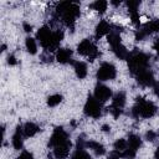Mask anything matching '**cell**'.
I'll list each match as a JSON object with an SVG mask.
<instances>
[{"instance_id":"obj_12","label":"cell","mask_w":159,"mask_h":159,"mask_svg":"<svg viewBox=\"0 0 159 159\" xmlns=\"http://www.w3.org/2000/svg\"><path fill=\"white\" fill-rule=\"evenodd\" d=\"M70 148H71V142L68 140V142H66L63 144H60V145L55 147L53 154H55V157L57 159H65V158H67V155L70 153Z\"/></svg>"},{"instance_id":"obj_36","label":"cell","mask_w":159,"mask_h":159,"mask_svg":"<svg viewBox=\"0 0 159 159\" xmlns=\"http://www.w3.org/2000/svg\"><path fill=\"white\" fill-rule=\"evenodd\" d=\"M154 92L157 96H159V82H155L154 83Z\"/></svg>"},{"instance_id":"obj_30","label":"cell","mask_w":159,"mask_h":159,"mask_svg":"<svg viewBox=\"0 0 159 159\" xmlns=\"http://www.w3.org/2000/svg\"><path fill=\"white\" fill-rule=\"evenodd\" d=\"M130 17H132V21H133L134 24H138V22H139V14H138V11L130 12Z\"/></svg>"},{"instance_id":"obj_37","label":"cell","mask_w":159,"mask_h":159,"mask_svg":"<svg viewBox=\"0 0 159 159\" xmlns=\"http://www.w3.org/2000/svg\"><path fill=\"white\" fill-rule=\"evenodd\" d=\"M154 159H159V147L155 149V153H154Z\"/></svg>"},{"instance_id":"obj_8","label":"cell","mask_w":159,"mask_h":159,"mask_svg":"<svg viewBox=\"0 0 159 159\" xmlns=\"http://www.w3.org/2000/svg\"><path fill=\"white\" fill-rule=\"evenodd\" d=\"M66 142H68V139H67V133L63 130V128L62 127L55 128V130H53V133L50 138V145L55 148V147H57L60 144H63Z\"/></svg>"},{"instance_id":"obj_26","label":"cell","mask_w":159,"mask_h":159,"mask_svg":"<svg viewBox=\"0 0 159 159\" xmlns=\"http://www.w3.org/2000/svg\"><path fill=\"white\" fill-rule=\"evenodd\" d=\"M127 147H128V142L125 139H118L114 143V149L117 152H124L127 149Z\"/></svg>"},{"instance_id":"obj_24","label":"cell","mask_w":159,"mask_h":159,"mask_svg":"<svg viewBox=\"0 0 159 159\" xmlns=\"http://www.w3.org/2000/svg\"><path fill=\"white\" fill-rule=\"evenodd\" d=\"M107 39H108V43L112 47H114V46H117V45L120 43V36L117 32H109Z\"/></svg>"},{"instance_id":"obj_2","label":"cell","mask_w":159,"mask_h":159,"mask_svg":"<svg viewBox=\"0 0 159 159\" xmlns=\"http://www.w3.org/2000/svg\"><path fill=\"white\" fill-rule=\"evenodd\" d=\"M56 11H57V14L62 15V20H63V24L66 26L73 27L75 20L80 15V6L76 2L65 1V2H60L57 5Z\"/></svg>"},{"instance_id":"obj_33","label":"cell","mask_w":159,"mask_h":159,"mask_svg":"<svg viewBox=\"0 0 159 159\" xmlns=\"http://www.w3.org/2000/svg\"><path fill=\"white\" fill-rule=\"evenodd\" d=\"M7 63H9V65H15V63H16V58H15L14 55H10V56L7 57Z\"/></svg>"},{"instance_id":"obj_16","label":"cell","mask_w":159,"mask_h":159,"mask_svg":"<svg viewBox=\"0 0 159 159\" xmlns=\"http://www.w3.org/2000/svg\"><path fill=\"white\" fill-rule=\"evenodd\" d=\"M75 72H76L78 78H84L87 76V66H86V63L82 62V61L75 62Z\"/></svg>"},{"instance_id":"obj_23","label":"cell","mask_w":159,"mask_h":159,"mask_svg":"<svg viewBox=\"0 0 159 159\" xmlns=\"http://www.w3.org/2000/svg\"><path fill=\"white\" fill-rule=\"evenodd\" d=\"M25 45H26V50H27L31 55H35V53L37 52V45H36L35 39H32V37H27Z\"/></svg>"},{"instance_id":"obj_31","label":"cell","mask_w":159,"mask_h":159,"mask_svg":"<svg viewBox=\"0 0 159 159\" xmlns=\"http://www.w3.org/2000/svg\"><path fill=\"white\" fill-rule=\"evenodd\" d=\"M145 137H147V139H148V140H150V142H153V140L155 139V137H157V134H155L154 132H152V130H149V132H147V134H145Z\"/></svg>"},{"instance_id":"obj_9","label":"cell","mask_w":159,"mask_h":159,"mask_svg":"<svg viewBox=\"0 0 159 159\" xmlns=\"http://www.w3.org/2000/svg\"><path fill=\"white\" fill-rule=\"evenodd\" d=\"M155 31H159V20H154V21H150L148 22L142 30H139L137 34H135V39L137 40H142L144 39L145 36H148L149 34H153Z\"/></svg>"},{"instance_id":"obj_10","label":"cell","mask_w":159,"mask_h":159,"mask_svg":"<svg viewBox=\"0 0 159 159\" xmlns=\"http://www.w3.org/2000/svg\"><path fill=\"white\" fill-rule=\"evenodd\" d=\"M112 96V91L109 87L104 86V84H97L96 88H94V98L98 101V102H106L111 98Z\"/></svg>"},{"instance_id":"obj_14","label":"cell","mask_w":159,"mask_h":159,"mask_svg":"<svg viewBox=\"0 0 159 159\" xmlns=\"http://www.w3.org/2000/svg\"><path fill=\"white\" fill-rule=\"evenodd\" d=\"M22 132H24L22 127L17 125V128H16L14 135H12V147L17 150L22 148Z\"/></svg>"},{"instance_id":"obj_28","label":"cell","mask_w":159,"mask_h":159,"mask_svg":"<svg viewBox=\"0 0 159 159\" xmlns=\"http://www.w3.org/2000/svg\"><path fill=\"white\" fill-rule=\"evenodd\" d=\"M127 5H128V9H129V11L130 12H134V11H137V9H138V6L140 5V1H133V0H129L128 2H127Z\"/></svg>"},{"instance_id":"obj_18","label":"cell","mask_w":159,"mask_h":159,"mask_svg":"<svg viewBox=\"0 0 159 159\" xmlns=\"http://www.w3.org/2000/svg\"><path fill=\"white\" fill-rule=\"evenodd\" d=\"M124 103H125V94H124V92H118V93L114 96V98H113L112 107H113V108H119V109H122L123 106H124Z\"/></svg>"},{"instance_id":"obj_32","label":"cell","mask_w":159,"mask_h":159,"mask_svg":"<svg viewBox=\"0 0 159 159\" xmlns=\"http://www.w3.org/2000/svg\"><path fill=\"white\" fill-rule=\"evenodd\" d=\"M119 157H120V152H113L111 155H109V158L108 159H119Z\"/></svg>"},{"instance_id":"obj_11","label":"cell","mask_w":159,"mask_h":159,"mask_svg":"<svg viewBox=\"0 0 159 159\" xmlns=\"http://www.w3.org/2000/svg\"><path fill=\"white\" fill-rule=\"evenodd\" d=\"M135 77H137V81H138V83L139 84H142V86H145V87H148V86H154V77H153V73L147 68V70H144V71H140L139 73H137L135 75Z\"/></svg>"},{"instance_id":"obj_3","label":"cell","mask_w":159,"mask_h":159,"mask_svg":"<svg viewBox=\"0 0 159 159\" xmlns=\"http://www.w3.org/2000/svg\"><path fill=\"white\" fill-rule=\"evenodd\" d=\"M148 62H149V56L143 53V52H134L129 53L128 57V66L132 73L137 75L140 71H144L148 68Z\"/></svg>"},{"instance_id":"obj_25","label":"cell","mask_w":159,"mask_h":159,"mask_svg":"<svg viewBox=\"0 0 159 159\" xmlns=\"http://www.w3.org/2000/svg\"><path fill=\"white\" fill-rule=\"evenodd\" d=\"M61 101H62V96L61 94H52V96H50L47 98V104L50 107H55V106L60 104Z\"/></svg>"},{"instance_id":"obj_27","label":"cell","mask_w":159,"mask_h":159,"mask_svg":"<svg viewBox=\"0 0 159 159\" xmlns=\"http://www.w3.org/2000/svg\"><path fill=\"white\" fill-rule=\"evenodd\" d=\"M72 159H91V157H89V154L86 153L83 149H77L76 153L73 154Z\"/></svg>"},{"instance_id":"obj_6","label":"cell","mask_w":159,"mask_h":159,"mask_svg":"<svg viewBox=\"0 0 159 159\" xmlns=\"http://www.w3.org/2000/svg\"><path fill=\"white\" fill-rule=\"evenodd\" d=\"M84 113L92 118H98L102 113V107H101V102H98L94 97L89 96L86 104H84Z\"/></svg>"},{"instance_id":"obj_22","label":"cell","mask_w":159,"mask_h":159,"mask_svg":"<svg viewBox=\"0 0 159 159\" xmlns=\"http://www.w3.org/2000/svg\"><path fill=\"white\" fill-rule=\"evenodd\" d=\"M107 5H108V2L107 1H104V0H97V1H94L92 5H91V7L93 9V10H96V11H98V12H104L106 10H107Z\"/></svg>"},{"instance_id":"obj_17","label":"cell","mask_w":159,"mask_h":159,"mask_svg":"<svg viewBox=\"0 0 159 159\" xmlns=\"http://www.w3.org/2000/svg\"><path fill=\"white\" fill-rule=\"evenodd\" d=\"M112 50H113V52L116 53V56H117L118 58H120V60H125V58L129 57V52L127 51V48H125L122 43H119V45L112 47Z\"/></svg>"},{"instance_id":"obj_15","label":"cell","mask_w":159,"mask_h":159,"mask_svg":"<svg viewBox=\"0 0 159 159\" xmlns=\"http://www.w3.org/2000/svg\"><path fill=\"white\" fill-rule=\"evenodd\" d=\"M111 32V26L108 25V22L107 21H104V20H102L98 25H97V27H96V37L98 39V37H102V36H104V35H107V34H109Z\"/></svg>"},{"instance_id":"obj_38","label":"cell","mask_w":159,"mask_h":159,"mask_svg":"<svg viewBox=\"0 0 159 159\" xmlns=\"http://www.w3.org/2000/svg\"><path fill=\"white\" fill-rule=\"evenodd\" d=\"M102 128H103V130H104V132H108V130H109V129H111V128H109V127H108V125H107V124H104V125H103V127H102Z\"/></svg>"},{"instance_id":"obj_1","label":"cell","mask_w":159,"mask_h":159,"mask_svg":"<svg viewBox=\"0 0 159 159\" xmlns=\"http://www.w3.org/2000/svg\"><path fill=\"white\" fill-rule=\"evenodd\" d=\"M36 37H37V40H40V43L43 48L51 51V50L56 48L60 45V42L63 39V32L61 30H57V31L52 32L47 26H42L37 31Z\"/></svg>"},{"instance_id":"obj_39","label":"cell","mask_w":159,"mask_h":159,"mask_svg":"<svg viewBox=\"0 0 159 159\" xmlns=\"http://www.w3.org/2000/svg\"><path fill=\"white\" fill-rule=\"evenodd\" d=\"M48 159H52V158H48Z\"/></svg>"},{"instance_id":"obj_4","label":"cell","mask_w":159,"mask_h":159,"mask_svg":"<svg viewBox=\"0 0 159 159\" xmlns=\"http://www.w3.org/2000/svg\"><path fill=\"white\" fill-rule=\"evenodd\" d=\"M157 107L150 101H144L143 98H137V104L133 108L134 116H140L143 118H150L155 114Z\"/></svg>"},{"instance_id":"obj_34","label":"cell","mask_w":159,"mask_h":159,"mask_svg":"<svg viewBox=\"0 0 159 159\" xmlns=\"http://www.w3.org/2000/svg\"><path fill=\"white\" fill-rule=\"evenodd\" d=\"M153 47H154V50L159 53V39H155V41H154V43H153Z\"/></svg>"},{"instance_id":"obj_5","label":"cell","mask_w":159,"mask_h":159,"mask_svg":"<svg viewBox=\"0 0 159 159\" xmlns=\"http://www.w3.org/2000/svg\"><path fill=\"white\" fill-rule=\"evenodd\" d=\"M77 51H78V53H81V55L88 57L89 61H93L96 57L99 56L96 45H94L92 41L87 40V39L83 40L82 42H80V45H78V47H77Z\"/></svg>"},{"instance_id":"obj_29","label":"cell","mask_w":159,"mask_h":159,"mask_svg":"<svg viewBox=\"0 0 159 159\" xmlns=\"http://www.w3.org/2000/svg\"><path fill=\"white\" fill-rule=\"evenodd\" d=\"M17 159H34V155H32V153H30V152H27V150H24V152H21V154L17 157Z\"/></svg>"},{"instance_id":"obj_7","label":"cell","mask_w":159,"mask_h":159,"mask_svg":"<svg viewBox=\"0 0 159 159\" xmlns=\"http://www.w3.org/2000/svg\"><path fill=\"white\" fill-rule=\"evenodd\" d=\"M114 77H116V67L109 62L102 63L97 71V78L99 81H108V80H113Z\"/></svg>"},{"instance_id":"obj_19","label":"cell","mask_w":159,"mask_h":159,"mask_svg":"<svg viewBox=\"0 0 159 159\" xmlns=\"http://www.w3.org/2000/svg\"><path fill=\"white\" fill-rule=\"evenodd\" d=\"M24 134L26 135V137H34L39 130H40V128L35 124V123H31V122H27L25 125H24Z\"/></svg>"},{"instance_id":"obj_13","label":"cell","mask_w":159,"mask_h":159,"mask_svg":"<svg viewBox=\"0 0 159 159\" xmlns=\"http://www.w3.org/2000/svg\"><path fill=\"white\" fill-rule=\"evenodd\" d=\"M71 57H72V51L68 48H58L56 52V60L60 63H68L71 62Z\"/></svg>"},{"instance_id":"obj_21","label":"cell","mask_w":159,"mask_h":159,"mask_svg":"<svg viewBox=\"0 0 159 159\" xmlns=\"http://www.w3.org/2000/svg\"><path fill=\"white\" fill-rule=\"evenodd\" d=\"M87 147L91 148L97 155H103L104 152H106L104 147L101 143H98V142H87Z\"/></svg>"},{"instance_id":"obj_20","label":"cell","mask_w":159,"mask_h":159,"mask_svg":"<svg viewBox=\"0 0 159 159\" xmlns=\"http://www.w3.org/2000/svg\"><path fill=\"white\" fill-rule=\"evenodd\" d=\"M140 145H142V139L137 134H130L129 138H128V147L137 150Z\"/></svg>"},{"instance_id":"obj_35","label":"cell","mask_w":159,"mask_h":159,"mask_svg":"<svg viewBox=\"0 0 159 159\" xmlns=\"http://www.w3.org/2000/svg\"><path fill=\"white\" fill-rule=\"evenodd\" d=\"M31 29H32V26H31V25H29L27 22H25V24H24V30H25L26 32H30V31H31Z\"/></svg>"}]
</instances>
